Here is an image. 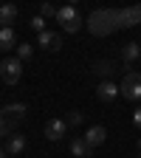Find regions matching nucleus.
I'll return each instance as SVG.
<instances>
[{
	"label": "nucleus",
	"instance_id": "7ed1b4c3",
	"mask_svg": "<svg viewBox=\"0 0 141 158\" xmlns=\"http://www.w3.org/2000/svg\"><path fill=\"white\" fill-rule=\"evenodd\" d=\"M20 76H23V62L17 56H3V62H0V79L6 85H17Z\"/></svg>",
	"mask_w": 141,
	"mask_h": 158
},
{
	"label": "nucleus",
	"instance_id": "dca6fc26",
	"mask_svg": "<svg viewBox=\"0 0 141 158\" xmlns=\"http://www.w3.org/2000/svg\"><path fill=\"white\" fill-rule=\"evenodd\" d=\"M14 17H17V6H11V3H3L0 6V20L9 26V23H14Z\"/></svg>",
	"mask_w": 141,
	"mask_h": 158
},
{
	"label": "nucleus",
	"instance_id": "b1692460",
	"mask_svg": "<svg viewBox=\"0 0 141 158\" xmlns=\"http://www.w3.org/2000/svg\"><path fill=\"white\" fill-rule=\"evenodd\" d=\"M138 158H141V138H138Z\"/></svg>",
	"mask_w": 141,
	"mask_h": 158
},
{
	"label": "nucleus",
	"instance_id": "39448f33",
	"mask_svg": "<svg viewBox=\"0 0 141 158\" xmlns=\"http://www.w3.org/2000/svg\"><path fill=\"white\" fill-rule=\"evenodd\" d=\"M141 23V6H133V9H118L116 11V26L118 28H133Z\"/></svg>",
	"mask_w": 141,
	"mask_h": 158
},
{
	"label": "nucleus",
	"instance_id": "6ab92c4d",
	"mask_svg": "<svg viewBox=\"0 0 141 158\" xmlns=\"http://www.w3.org/2000/svg\"><path fill=\"white\" fill-rule=\"evenodd\" d=\"M28 26H31L37 34H43V31H48V28H45V26H48V20H43V17L37 14V17H31V23H28Z\"/></svg>",
	"mask_w": 141,
	"mask_h": 158
},
{
	"label": "nucleus",
	"instance_id": "aec40b11",
	"mask_svg": "<svg viewBox=\"0 0 141 158\" xmlns=\"http://www.w3.org/2000/svg\"><path fill=\"white\" fill-rule=\"evenodd\" d=\"M65 124H68V127H79V124H82V113H79V110H71V113L65 116Z\"/></svg>",
	"mask_w": 141,
	"mask_h": 158
},
{
	"label": "nucleus",
	"instance_id": "412c9836",
	"mask_svg": "<svg viewBox=\"0 0 141 158\" xmlns=\"http://www.w3.org/2000/svg\"><path fill=\"white\" fill-rule=\"evenodd\" d=\"M39 17H43V20H48V17H56V9H54L51 3H43V6H39Z\"/></svg>",
	"mask_w": 141,
	"mask_h": 158
},
{
	"label": "nucleus",
	"instance_id": "4468645a",
	"mask_svg": "<svg viewBox=\"0 0 141 158\" xmlns=\"http://www.w3.org/2000/svg\"><path fill=\"white\" fill-rule=\"evenodd\" d=\"M71 155L73 158H90L93 155V147L85 141V138H73V141H71Z\"/></svg>",
	"mask_w": 141,
	"mask_h": 158
},
{
	"label": "nucleus",
	"instance_id": "5701e85b",
	"mask_svg": "<svg viewBox=\"0 0 141 158\" xmlns=\"http://www.w3.org/2000/svg\"><path fill=\"white\" fill-rule=\"evenodd\" d=\"M0 158H11V155H9V152H6L3 147H0Z\"/></svg>",
	"mask_w": 141,
	"mask_h": 158
},
{
	"label": "nucleus",
	"instance_id": "423d86ee",
	"mask_svg": "<svg viewBox=\"0 0 141 158\" xmlns=\"http://www.w3.org/2000/svg\"><path fill=\"white\" fill-rule=\"evenodd\" d=\"M65 135H68L65 118H51V122L45 124V138H48V141H62Z\"/></svg>",
	"mask_w": 141,
	"mask_h": 158
},
{
	"label": "nucleus",
	"instance_id": "393cba45",
	"mask_svg": "<svg viewBox=\"0 0 141 158\" xmlns=\"http://www.w3.org/2000/svg\"><path fill=\"white\" fill-rule=\"evenodd\" d=\"M0 28H3V20H0Z\"/></svg>",
	"mask_w": 141,
	"mask_h": 158
},
{
	"label": "nucleus",
	"instance_id": "6e6552de",
	"mask_svg": "<svg viewBox=\"0 0 141 158\" xmlns=\"http://www.w3.org/2000/svg\"><path fill=\"white\" fill-rule=\"evenodd\" d=\"M37 45H43L45 51H59L62 48V37L54 31H43V34H37Z\"/></svg>",
	"mask_w": 141,
	"mask_h": 158
},
{
	"label": "nucleus",
	"instance_id": "1a4fd4ad",
	"mask_svg": "<svg viewBox=\"0 0 141 158\" xmlns=\"http://www.w3.org/2000/svg\"><path fill=\"white\" fill-rule=\"evenodd\" d=\"M90 73H93V76H99L102 82H107V79L116 73V65L110 62V59H99V62H93V65H90Z\"/></svg>",
	"mask_w": 141,
	"mask_h": 158
},
{
	"label": "nucleus",
	"instance_id": "0eeeda50",
	"mask_svg": "<svg viewBox=\"0 0 141 158\" xmlns=\"http://www.w3.org/2000/svg\"><path fill=\"white\" fill-rule=\"evenodd\" d=\"M118 93H122V90H118V85L110 82V79L96 85V99H99V102H113V99H118Z\"/></svg>",
	"mask_w": 141,
	"mask_h": 158
},
{
	"label": "nucleus",
	"instance_id": "f8f14e48",
	"mask_svg": "<svg viewBox=\"0 0 141 158\" xmlns=\"http://www.w3.org/2000/svg\"><path fill=\"white\" fill-rule=\"evenodd\" d=\"M0 113H3V116L9 118V122H20V118H23V116L28 113V105H23V102H14V105H6Z\"/></svg>",
	"mask_w": 141,
	"mask_h": 158
},
{
	"label": "nucleus",
	"instance_id": "f257e3e1",
	"mask_svg": "<svg viewBox=\"0 0 141 158\" xmlns=\"http://www.w3.org/2000/svg\"><path fill=\"white\" fill-rule=\"evenodd\" d=\"M85 26H88V31L93 34V37H107V34H113L118 26H116V11L113 9H96L88 20H85Z\"/></svg>",
	"mask_w": 141,
	"mask_h": 158
},
{
	"label": "nucleus",
	"instance_id": "4be33fe9",
	"mask_svg": "<svg viewBox=\"0 0 141 158\" xmlns=\"http://www.w3.org/2000/svg\"><path fill=\"white\" fill-rule=\"evenodd\" d=\"M133 122H135V127H141V105L133 110Z\"/></svg>",
	"mask_w": 141,
	"mask_h": 158
},
{
	"label": "nucleus",
	"instance_id": "2eb2a0df",
	"mask_svg": "<svg viewBox=\"0 0 141 158\" xmlns=\"http://www.w3.org/2000/svg\"><path fill=\"white\" fill-rule=\"evenodd\" d=\"M14 43H17L14 28H11V26H3V28H0V51H11Z\"/></svg>",
	"mask_w": 141,
	"mask_h": 158
},
{
	"label": "nucleus",
	"instance_id": "ddd939ff",
	"mask_svg": "<svg viewBox=\"0 0 141 158\" xmlns=\"http://www.w3.org/2000/svg\"><path fill=\"white\" fill-rule=\"evenodd\" d=\"M138 59H141V43H127V45H122V62L133 65V62H138Z\"/></svg>",
	"mask_w": 141,
	"mask_h": 158
},
{
	"label": "nucleus",
	"instance_id": "9d476101",
	"mask_svg": "<svg viewBox=\"0 0 141 158\" xmlns=\"http://www.w3.org/2000/svg\"><path fill=\"white\" fill-rule=\"evenodd\" d=\"M26 135H20V133H14V135H9V141H6V152L11 155V158H17V155H23L26 152Z\"/></svg>",
	"mask_w": 141,
	"mask_h": 158
},
{
	"label": "nucleus",
	"instance_id": "f3484780",
	"mask_svg": "<svg viewBox=\"0 0 141 158\" xmlns=\"http://www.w3.org/2000/svg\"><path fill=\"white\" fill-rule=\"evenodd\" d=\"M31 54H34V45H28V43L17 45V59H20V62H26V59H31Z\"/></svg>",
	"mask_w": 141,
	"mask_h": 158
},
{
	"label": "nucleus",
	"instance_id": "f03ea898",
	"mask_svg": "<svg viewBox=\"0 0 141 158\" xmlns=\"http://www.w3.org/2000/svg\"><path fill=\"white\" fill-rule=\"evenodd\" d=\"M56 20H59V26H62L68 34H76L79 28L85 26V20L79 17V11L73 6H62V9H56Z\"/></svg>",
	"mask_w": 141,
	"mask_h": 158
},
{
	"label": "nucleus",
	"instance_id": "a211bd4d",
	"mask_svg": "<svg viewBox=\"0 0 141 158\" xmlns=\"http://www.w3.org/2000/svg\"><path fill=\"white\" fill-rule=\"evenodd\" d=\"M14 124H17V122H9V118H6L3 113H0V138H6V135L14 130Z\"/></svg>",
	"mask_w": 141,
	"mask_h": 158
},
{
	"label": "nucleus",
	"instance_id": "9b49d317",
	"mask_svg": "<svg viewBox=\"0 0 141 158\" xmlns=\"http://www.w3.org/2000/svg\"><path fill=\"white\" fill-rule=\"evenodd\" d=\"M82 138H85V141H88V144H90V147L96 150L99 144H105V138H107V130H105L102 124H96V127H90V130H88V133H85Z\"/></svg>",
	"mask_w": 141,
	"mask_h": 158
},
{
	"label": "nucleus",
	"instance_id": "20e7f679",
	"mask_svg": "<svg viewBox=\"0 0 141 158\" xmlns=\"http://www.w3.org/2000/svg\"><path fill=\"white\" fill-rule=\"evenodd\" d=\"M118 90H122V96L130 99V102H141V73H135V71L124 73V79H122V85H118Z\"/></svg>",
	"mask_w": 141,
	"mask_h": 158
}]
</instances>
